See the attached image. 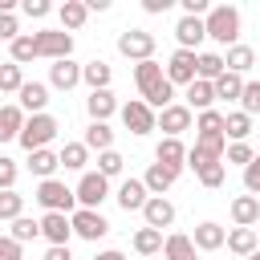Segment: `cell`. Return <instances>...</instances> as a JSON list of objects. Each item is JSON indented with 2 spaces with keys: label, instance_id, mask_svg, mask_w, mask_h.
Segmentation results:
<instances>
[{
  "label": "cell",
  "instance_id": "83f0119b",
  "mask_svg": "<svg viewBox=\"0 0 260 260\" xmlns=\"http://www.w3.org/2000/svg\"><path fill=\"white\" fill-rule=\"evenodd\" d=\"M223 65H228V73H240V77H244V73L256 65V53H252L248 45H232L228 57H223Z\"/></svg>",
  "mask_w": 260,
  "mask_h": 260
},
{
  "label": "cell",
  "instance_id": "6f0895ef",
  "mask_svg": "<svg viewBox=\"0 0 260 260\" xmlns=\"http://www.w3.org/2000/svg\"><path fill=\"white\" fill-rule=\"evenodd\" d=\"M248 260H260V248H256V252H252V256H248Z\"/></svg>",
  "mask_w": 260,
  "mask_h": 260
},
{
  "label": "cell",
  "instance_id": "bcb514c9",
  "mask_svg": "<svg viewBox=\"0 0 260 260\" xmlns=\"http://www.w3.org/2000/svg\"><path fill=\"white\" fill-rule=\"evenodd\" d=\"M223 175H228V162H211V167L199 171V183H203V187H219Z\"/></svg>",
  "mask_w": 260,
  "mask_h": 260
},
{
  "label": "cell",
  "instance_id": "b9f144b4",
  "mask_svg": "<svg viewBox=\"0 0 260 260\" xmlns=\"http://www.w3.org/2000/svg\"><path fill=\"white\" fill-rule=\"evenodd\" d=\"M240 110L252 118L260 114V81H244V93H240Z\"/></svg>",
  "mask_w": 260,
  "mask_h": 260
},
{
  "label": "cell",
  "instance_id": "2e32d148",
  "mask_svg": "<svg viewBox=\"0 0 260 260\" xmlns=\"http://www.w3.org/2000/svg\"><path fill=\"white\" fill-rule=\"evenodd\" d=\"M158 126L167 130V138H179V134H183V130L191 126V110H187V106H175V102H171V106H167V110L158 114Z\"/></svg>",
  "mask_w": 260,
  "mask_h": 260
},
{
  "label": "cell",
  "instance_id": "9c48e42d",
  "mask_svg": "<svg viewBox=\"0 0 260 260\" xmlns=\"http://www.w3.org/2000/svg\"><path fill=\"white\" fill-rule=\"evenodd\" d=\"M41 236L49 240V248H69L73 219H69L65 211H45V215H41Z\"/></svg>",
  "mask_w": 260,
  "mask_h": 260
},
{
  "label": "cell",
  "instance_id": "277c9868",
  "mask_svg": "<svg viewBox=\"0 0 260 260\" xmlns=\"http://www.w3.org/2000/svg\"><path fill=\"white\" fill-rule=\"evenodd\" d=\"M53 138H57V118H53V114H32V118L24 122V130H20L16 142L32 154V150H45Z\"/></svg>",
  "mask_w": 260,
  "mask_h": 260
},
{
  "label": "cell",
  "instance_id": "8992f818",
  "mask_svg": "<svg viewBox=\"0 0 260 260\" xmlns=\"http://www.w3.org/2000/svg\"><path fill=\"white\" fill-rule=\"evenodd\" d=\"M32 41H37V57L69 61V53H73V32H65V28H41V32H32Z\"/></svg>",
  "mask_w": 260,
  "mask_h": 260
},
{
  "label": "cell",
  "instance_id": "ee69618b",
  "mask_svg": "<svg viewBox=\"0 0 260 260\" xmlns=\"http://www.w3.org/2000/svg\"><path fill=\"white\" fill-rule=\"evenodd\" d=\"M32 57H37V41H32V37H16V41H12V61L24 65V61H32Z\"/></svg>",
  "mask_w": 260,
  "mask_h": 260
},
{
  "label": "cell",
  "instance_id": "7402d4cb",
  "mask_svg": "<svg viewBox=\"0 0 260 260\" xmlns=\"http://www.w3.org/2000/svg\"><path fill=\"white\" fill-rule=\"evenodd\" d=\"M20 130H24V110L20 106H0V142L20 138Z\"/></svg>",
  "mask_w": 260,
  "mask_h": 260
},
{
  "label": "cell",
  "instance_id": "4fadbf2b",
  "mask_svg": "<svg viewBox=\"0 0 260 260\" xmlns=\"http://www.w3.org/2000/svg\"><path fill=\"white\" fill-rule=\"evenodd\" d=\"M142 215H146V228H171L175 223V203L167 199V195H150L146 199V207H142Z\"/></svg>",
  "mask_w": 260,
  "mask_h": 260
},
{
  "label": "cell",
  "instance_id": "ba28073f",
  "mask_svg": "<svg viewBox=\"0 0 260 260\" xmlns=\"http://www.w3.org/2000/svg\"><path fill=\"white\" fill-rule=\"evenodd\" d=\"M118 114H122V126H126L130 134H150V130L158 126V118H154V110H150V106H146L142 98H134V102H126V106H122Z\"/></svg>",
  "mask_w": 260,
  "mask_h": 260
},
{
  "label": "cell",
  "instance_id": "4dcf8cb0",
  "mask_svg": "<svg viewBox=\"0 0 260 260\" xmlns=\"http://www.w3.org/2000/svg\"><path fill=\"white\" fill-rule=\"evenodd\" d=\"M162 244H167V240H162L158 228H138V232H134V252H138V256H154V252H162Z\"/></svg>",
  "mask_w": 260,
  "mask_h": 260
},
{
  "label": "cell",
  "instance_id": "d4e9b609",
  "mask_svg": "<svg viewBox=\"0 0 260 260\" xmlns=\"http://www.w3.org/2000/svg\"><path fill=\"white\" fill-rule=\"evenodd\" d=\"M211 102H215V85L195 77V81L187 85V110H199V114H203V110H211Z\"/></svg>",
  "mask_w": 260,
  "mask_h": 260
},
{
  "label": "cell",
  "instance_id": "f907efd6",
  "mask_svg": "<svg viewBox=\"0 0 260 260\" xmlns=\"http://www.w3.org/2000/svg\"><path fill=\"white\" fill-rule=\"evenodd\" d=\"M20 8H24V16H32V20H41V16H49V0H20Z\"/></svg>",
  "mask_w": 260,
  "mask_h": 260
},
{
  "label": "cell",
  "instance_id": "e575fe53",
  "mask_svg": "<svg viewBox=\"0 0 260 260\" xmlns=\"http://www.w3.org/2000/svg\"><path fill=\"white\" fill-rule=\"evenodd\" d=\"M211 85H215V98H223V102H240V93H244V77L240 73H223Z\"/></svg>",
  "mask_w": 260,
  "mask_h": 260
},
{
  "label": "cell",
  "instance_id": "74e56055",
  "mask_svg": "<svg viewBox=\"0 0 260 260\" xmlns=\"http://www.w3.org/2000/svg\"><path fill=\"white\" fill-rule=\"evenodd\" d=\"M20 85H24V73H20V65H16V61L0 65V93H20Z\"/></svg>",
  "mask_w": 260,
  "mask_h": 260
},
{
  "label": "cell",
  "instance_id": "ab89813d",
  "mask_svg": "<svg viewBox=\"0 0 260 260\" xmlns=\"http://www.w3.org/2000/svg\"><path fill=\"white\" fill-rule=\"evenodd\" d=\"M37 236H41V219H24V215L12 219V240H16V244H28V240H37Z\"/></svg>",
  "mask_w": 260,
  "mask_h": 260
},
{
  "label": "cell",
  "instance_id": "f35d334b",
  "mask_svg": "<svg viewBox=\"0 0 260 260\" xmlns=\"http://www.w3.org/2000/svg\"><path fill=\"white\" fill-rule=\"evenodd\" d=\"M20 211H24V195H16V191H0V219H20Z\"/></svg>",
  "mask_w": 260,
  "mask_h": 260
},
{
  "label": "cell",
  "instance_id": "7bdbcfd3",
  "mask_svg": "<svg viewBox=\"0 0 260 260\" xmlns=\"http://www.w3.org/2000/svg\"><path fill=\"white\" fill-rule=\"evenodd\" d=\"M122 167H126V158L118 154V150H106V154H98V175H122Z\"/></svg>",
  "mask_w": 260,
  "mask_h": 260
},
{
  "label": "cell",
  "instance_id": "7dc6e473",
  "mask_svg": "<svg viewBox=\"0 0 260 260\" xmlns=\"http://www.w3.org/2000/svg\"><path fill=\"white\" fill-rule=\"evenodd\" d=\"M244 187H248V195H260V154L244 167Z\"/></svg>",
  "mask_w": 260,
  "mask_h": 260
},
{
  "label": "cell",
  "instance_id": "603a6c76",
  "mask_svg": "<svg viewBox=\"0 0 260 260\" xmlns=\"http://www.w3.org/2000/svg\"><path fill=\"white\" fill-rule=\"evenodd\" d=\"M49 81H53L57 89H73V85L81 81V65H73V61H53V65H49Z\"/></svg>",
  "mask_w": 260,
  "mask_h": 260
},
{
  "label": "cell",
  "instance_id": "d6a6232c",
  "mask_svg": "<svg viewBox=\"0 0 260 260\" xmlns=\"http://www.w3.org/2000/svg\"><path fill=\"white\" fill-rule=\"evenodd\" d=\"M162 252H167V260H195V244H191V236H167V244H162Z\"/></svg>",
  "mask_w": 260,
  "mask_h": 260
},
{
  "label": "cell",
  "instance_id": "5bb4252c",
  "mask_svg": "<svg viewBox=\"0 0 260 260\" xmlns=\"http://www.w3.org/2000/svg\"><path fill=\"white\" fill-rule=\"evenodd\" d=\"M175 37H179V49H199V41L207 37V24H203V16H183L179 24H175Z\"/></svg>",
  "mask_w": 260,
  "mask_h": 260
},
{
  "label": "cell",
  "instance_id": "d590c367",
  "mask_svg": "<svg viewBox=\"0 0 260 260\" xmlns=\"http://www.w3.org/2000/svg\"><path fill=\"white\" fill-rule=\"evenodd\" d=\"M85 162H89V146L85 142H65L61 146V167L65 171H81Z\"/></svg>",
  "mask_w": 260,
  "mask_h": 260
},
{
  "label": "cell",
  "instance_id": "9f6ffc18",
  "mask_svg": "<svg viewBox=\"0 0 260 260\" xmlns=\"http://www.w3.org/2000/svg\"><path fill=\"white\" fill-rule=\"evenodd\" d=\"M93 260H126V256H122V252H114V248H110V252H98V256H93Z\"/></svg>",
  "mask_w": 260,
  "mask_h": 260
},
{
  "label": "cell",
  "instance_id": "8d00e7d4",
  "mask_svg": "<svg viewBox=\"0 0 260 260\" xmlns=\"http://www.w3.org/2000/svg\"><path fill=\"white\" fill-rule=\"evenodd\" d=\"M228 248H232L236 256H252V252H256V232H252V228H236V232H228Z\"/></svg>",
  "mask_w": 260,
  "mask_h": 260
},
{
  "label": "cell",
  "instance_id": "60d3db41",
  "mask_svg": "<svg viewBox=\"0 0 260 260\" xmlns=\"http://www.w3.org/2000/svg\"><path fill=\"white\" fill-rule=\"evenodd\" d=\"M195 130H199V134H223V114H219V110H203L199 122H195ZM223 138H228V134H223Z\"/></svg>",
  "mask_w": 260,
  "mask_h": 260
},
{
  "label": "cell",
  "instance_id": "3957f363",
  "mask_svg": "<svg viewBox=\"0 0 260 260\" xmlns=\"http://www.w3.org/2000/svg\"><path fill=\"white\" fill-rule=\"evenodd\" d=\"M223 154H228V138H223V134H199V138H195V146L187 150V167L199 175L203 167L223 162Z\"/></svg>",
  "mask_w": 260,
  "mask_h": 260
},
{
  "label": "cell",
  "instance_id": "8fae6325",
  "mask_svg": "<svg viewBox=\"0 0 260 260\" xmlns=\"http://www.w3.org/2000/svg\"><path fill=\"white\" fill-rule=\"evenodd\" d=\"M195 61H199V53L175 49L171 61H167V81H171V85H191V81H195Z\"/></svg>",
  "mask_w": 260,
  "mask_h": 260
},
{
  "label": "cell",
  "instance_id": "4316f807",
  "mask_svg": "<svg viewBox=\"0 0 260 260\" xmlns=\"http://www.w3.org/2000/svg\"><path fill=\"white\" fill-rule=\"evenodd\" d=\"M175 179H179V171H171V167H162V162H150V171L142 175V183H146V191H150V195H162Z\"/></svg>",
  "mask_w": 260,
  "mask_h": 260
},
{
  "label": "cell",
  "instance_id": "1f68e13d",
  "mask_svg": "<svg viewBox=\"0 0 260 260\" xmlns=\"http://www.w3.org/2000/svg\"><path fill=\"white\" fill-rule=\"evenodd\" d=\"M223 134H228L232 142H244V138L252 134V118H248L244 110H236V114H223Z\"/></svg>",
  "mask_w": 260,
  "mask_h": 260
},
{
  "label": "cell",
  "instance_id": "c3c4849f",
  "mask_svg": "<svg viewBox=\"0 0 260 260\" xmlns=\"http://www.w3.org/2000/svg\"><path fill=\"white\" fill-rule=\"evenodd\" d=\"M16 37H20V24H16V16H12V12H0V41H8V45H12Z\"/></svg>",
  "mask_w": 260,
  "mask_h": 260
},
{
  "label": "cell",
  "instance_id": "11a10c76",
  "mask_svg": "<svg viewBox=\"0 0 260 260\" xmlns=\"http://www.w3.org/2000/svg\"><path fill=\"white\" fill-rule=\"evenodd\" d=\"M45 260H73V256H69V248H49Z\"/></svg>",
  "mask_w": 260,
  "mask_h": 260
},
{
  "label": "cell",
  "instance_id": "e0dca14e",
  "mask_svg": "<svg viewBox=\"0 0 260 260\" xmlns=\"http://www.w3.org/2000/svg\"><path fill=\"white\" fill-rule=\"evenodd\" d=\"M154 158H158L162 167H171V171H183V167H187V146H183L179 138H162V142L154 146Z\"/></svg>",
  "mask_w": 260,
  "mask_h": 260
},
{
  "label": "cell",
  "instance_id": "7c38bea8",
  "mask_svg": "<svg viewBox=\"0 0 260 260\" xmlns=\"http://www.w3.org/2000/svg\"><path fill=\"white\" fill-rule=\"evenodd\" d=\"M69 219H73V236H81V240H102V236L110 232L106 215H102V211H89V207H77Z\"/></svg>",
  "mask_w": 260,
  "mask_h": 260
},
{
  "label": "cell",
  "instance_id": "6da1fadb",
  "mask_svg": "<svg viewBox=\"0 0 260 260\" xmlns=\"http://www.w3.org/2000/svg\"><path fill=\"white\" fill-rule=\"evenodd\" d=\"M134 81H138L142 102H146L150 110H167V106H171L175 85L167 81V73H162V65H158V61H142V65H134Z\"/></svg>",
  "mask_w": 260,
  "mask_h": 260
},
{
  "label": "cell",
  "instance_id": "9a60e30c",
  "mask_svg": "<svg viewBox=\"0 0 260 260\" xmlns=\"http://www.w3.org/2000/svg\"><path fill=\"white\" fill-rule=\"evenodd\" d=\"M146 199H150V191H146L142 179H126V183L118 187V207H122V211H142Z\"/></svg>",
  "mask_w": 260,
  "mask_h": 260
},
{
  "label": "cell",
  "instance_id": "f6af8a7d",
  "mask_svg": "<svg viewBox=\"0 0 260 260\" xmlns=\"http://www.w3.org/2000/svg\"><path fill=\"white\" fill-rule=\"evenodd\" d=\"M223 158H228V162H232V167H248V162H252V158H256V154H252V146H248V142H232V146H228V154H223Z\"/></svg>",
  "mask_w": 260,
  "mask_h": 260
},
{
  "label": "cell",
  "instance_id": "484cf974",
  "mask_svg": "<svg viewBox=\"0 0 260 260\" xmlns=\"http://www.w3.org/2000/svg\"><path fill=\"white\" fill-rule=\"evenodd\" d=\"M89 150H98V154H106V150H114V130L106 126V122H89L85 126V138H81Z\"/></svg>",
  "mask_w": 260,
  "mask_h": 260
},
{
  "label": "cell",
  "instance_id": "ac0fdd59",
  "mask_svg": "<svg viewBox=\"0 0 260 260\" xmlns=\"http://www.w3.org/2000/svg\"><path fill=\"white\" fill-rule=\"evenodd\" d=\"M191 244H195L199 252H215V248H223V244H228V232H223L219 223H211V219H207V223H199V228H195Z\"/></svg>",
  "mask_w": 260,
  "mask_h": 260
},
{
  "label": "cell",
  "instance_id": "816d5d0a",
  "mask_svg": "<svg viewBox=\"0 0 260 260\" xmlns=\"http://www.w3.org/2000/svg\"><path fill=\"white\" fill-rule=\"evenodd\" d=\"M0 260H20V244L12 236H0Z\"/></svg>",
  "mask_w": 260,
  "mask_h": 260
},
{
  "label": "cell",
  "instance_id": "f1b7e54d",
  "mask_svg": "<svg viewBox=\"0 0 260 260\" xmlns=\"http://www.w3.org/2000/svg\"><path fill=\"white\" fill-rule=\"evenodd\" d=\"M223 73H228V65H223L219 53H199V61H195V77H199V81H215V77H223Z\"/></svg>",
  "mask_w": 260,
  "mask_h": 260
},
{
  "label": "cell",
  "instance_id": "7a4b0ae2",
  "mask_svg": "<svg viewBox=\"0 0 260 260\" xmlns=\"http://www.w3.org/2000/svg\"><path fill=\"white\" fill-rule=\"evenodd\" d=\"M207 37L215 41V45H236V37H240V12L232 8V4H215L211 12H207Z\"/></svg>",
  "mask_w": 260,
  "mask_h": 260
},
{
  "label": "cell",
  "instance_id": "30bf717a",
  "mask_svg": "<svg viewBox=\"0 0 260 260\" xmlns=\"http://www.w3.org/2000/svg\"><path fill=\"white\" fill-rule=\"evenodd\" d=\"M106 195H110V179L98 175V171H85L81 183H77V203L89 207V211H98V203H102Z\"/></svg>",
  "mask_w": 260,
  "mask_h": 260
},
{
  "label": "cell",
  "instance_id": "52a82bcc",
  "mask_svg": "<svg viewBox=\"0 0 260 260\" xmlns=\"http://www.w3.org/2000/svg\"><path fill=\"white\" fill-rule=\"evenodd\" d=\"M118 53L122 57H130V61H154V32H146V28H126L122 37H118Z\"/></svg>",
  "mask_w": 260,
  "mask_h": 260
},
{
  "label": "cell",
  "instance_id": "44dd1931",
  "mask_svg": "<svg viewBox=\"0 0 260 260\" xmlns=\"http://www.w3.org/2000/svg\"><path fill=\"white\" fill-rule=\"evenodd\" d=\"M85 110H89V122H106V118L118 110V102H114L110 89H93V93L85 98Z\"/></svg>",
  "mask_w": 260,
  "mask_h": 260
},
{
  "label": "cell",
  "instance_id": "d6986e66",
  "mask_svg": "<svg viewBox=\"0 0 260 260\" xmlns=\"http://www.w3.org/2000/svg\"><path fill=\"white\" fill-rule=\"evenodd\" d=\"M45 106H49V85H41V81H24V85H20V110H28V114H45Z\"/></svg>",
  "mask_w": 260,
  "mask_h": 260
},
{
  "label": "cell",
  "instance_id": "f5cc1de1",
  "mask_svg": "<svg viewBox=\"0 0 260 260\" xmlns=\"http://www.w3.org/2000/svg\"><path fill=\"white\" fill-rule=\"evenodd\" d=\"M203 12H211L207 0H183V16H203Z\"/></svg>",
  "mask_w": 260,
  "mask_h": 260
},
{
  "label": "cell",
  "instance_id": "cb8c5ba5",
  "mask_svg": "<svg viewBox=\"0 0 260 260\" xmlns=\"http://www.w3.org/2000/svg\"><path fill=\"white\" fill-rule=\"evenodd\" d=\"M110 77H114V69L98 57V61H89V65H81V81L89 85V93L93 89H110Z\"/></svg>",
  "mask_w": 260,
  "mask_h": 260
},
{
  "label": "cell",
  "instance_id": "5b68a950",
  "mask_svg": "<svg viewBox=\"0 0 260 260\" xmlns=\"http://www.w3.org/2000/svg\"><path fill=\"white\" fill-rule=\"evenodd\" d=\"M37 203H41L45 211H65V215H73V207H77V191H69L61 179H41V187H37Z\"/></svg>",
  "mask_w": 260,
  "mask_h": 260
},
{
  "label": "cell",
  "instance_id": "f546056e",
  "mask_svg": "<svg viewBox=\"0 0 260 260\" xmlns=\"http://www.w3.org/2000/svg\"><path fill=\"white\" fill-rule=\"evenodd\" d=\"M57 167H61V154H53L49 146L28 154V171H32V175H41V179H53V171H57Z\"/></svg>",
  "mask_w": 260,
  "mask_h": 260
},
{
  "label": "cell",
  "instance_id": "db71d44e",
  "mask_svg": "<svg viewBox=\"0 0 260 260\" xmlns=\"http://www.w3.org/2000/svg\"><path fill=\"white\" fill-rule=\"evenodd\" d=\"M142 8H146V12H167L171 0H142Z\"/></svg>",
  "mask_w": 260,
  "mask_h": 260
},
{
  "label": "cell",
  "instance_id": "836d02e7",
  "mask_svg": "<svg viewBox=\"0 0 260 260\" xmlns=\"http://www.w3.org/2000/svg\"><path fill=\"white\" fill-rule=\"evenodd\" d=\"M57 12H61V28H65V32H69V28H81L85 16H89V8H85L81 0H65Z\"/></svg>",
  "mask_w": 260,
  "mask_h": 260
},
{
  "label": "cell",
  "instance_id": "681fc988",
  "mask_svg": "<svg viewBox=\"0 0 260 260\" xmlns=\"http://www.w3.org/2000/svg\"><path fill=\"white\" fill-rule=\"evenodd\" d=\"M12 183H16V162L0 154V191H12Z\"/></svg>",
  "mask_w": 260,
  "mask_h": 260
},
{
  "label": "cell",
  "instance_id": "ffe728a7",
  "mask_svg": "<svg viewBox=\"0 0 260 260\" xmlns=\"http://www.w3.org/2000/svg\"><path fill=\"white\" fill-rule=\"evenodd\" d=\"M232 219H236V228H252L260 219V199L256 195H236L232 199Z\"/></svg>",
  "mask_w": 260,
  "mask_h": 260
}]
</instances>
